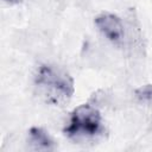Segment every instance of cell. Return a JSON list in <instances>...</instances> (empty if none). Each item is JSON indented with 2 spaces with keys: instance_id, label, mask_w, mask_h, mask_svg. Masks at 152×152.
<instances>
[{
  "instance_id": "cell-1",
  "label": "cell",
  "mask_w": 152,
  "mask_h": 152,
  "mask_svg": "<svg viewBox=\"0 0 152 152\" xmlns=\"http://www.w3.org/2000/svg\"><path fill=\"white\" fill-rule=\"evenodd\" d=\"M37 95L51 106H63L70 101L75 87L72 77L52 64H40L33 77Z\"/></svg>"
},
{
  "instance_id": "cell-2",
  "label": "cell",
  "mask_w": 152,
  "mask_h": 152,
  "mask_svg": "<svg viewBox=\"0 0 152 152\" xmlns=\"http://www.w3.org/2000/svg\"><path fill=\"white\" fill-rule=\"evenodd\" d=\"M63 133L75 141H90L99 139L104 133L103 120L100 110L89 103L77 106L69 114Z\"/></svg>"
},
{
  "instance_id": "cell-3",
  "label": "cell",
  "mask_w": 152,
  "mask_h": 152,
  "mask_svg": "<svg viewBox=\"0 0 152 152\" xmlns=\"http://www.w3.org/2000/svg\"><path fill=\"white\" fill-rule=\"evenodd\" d=\"M95 26L97 27L99 32L112 44L116 46H121L125 44L126 40V28L122 23V20L108 12L100 13L96 15L95 20Z\"/></svg>"
},
{
  "instance_id": "cell-4",
  "label": "cell",
  "mask_w": 152,
  "mask_h": 152,
  "mask_svg": "<svg viewBox=\"0 0 152 152\" xmlns=\"http://www.w3.org/2000/svg\"><path fill=\"white\" fill-rule=\"evenodd\" d=\"M27 145L32 151H53L56 148L55 140L42 127H31L27 133Z\"/></svg>"
},
{
  "instance_id": "cell-5",
  "label": "cell",
  "mask_w": 152,
  "mask_h": 152,
  "mask_svg": "<svg viewBox=\"0 0 152 152\" xmlns=\"http://www.w3.org/2000/svg\"><path fill=\"white\" fill-rule=\"evenodd\" d=\"M135 96L140 102L152 104V84H145L135 89Z\"/></svg>"
},
{
  "instance_id": "cell-6",
  "label": "cell",
  "mask_w": 152,
  "mask_h": 152,
  "mask_svg": "<svg viewBox=\"0 0 152 152\" xmlns=\"http://www.w3.org/2000/svg\"><path fill=\"white\" fill-rule=\"evenodd\" d=\"M2 1H5V2H7V4H10V5H13V4L19 2L20 0H2Z\"/></svg>"
}]
</instances>
